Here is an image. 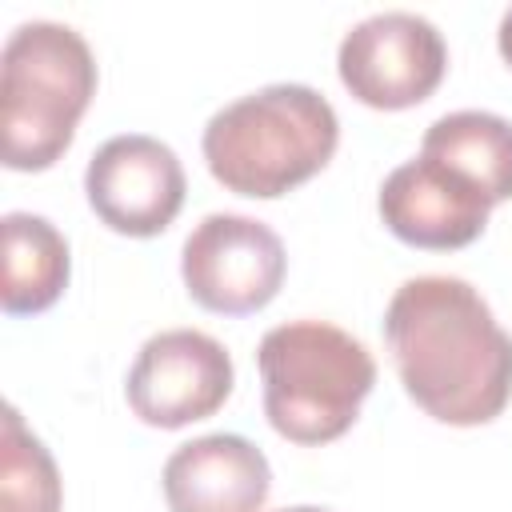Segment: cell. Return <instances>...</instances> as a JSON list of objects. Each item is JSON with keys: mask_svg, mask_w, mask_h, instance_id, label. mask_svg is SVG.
Masks as SVG:
<instances>
[{"mask_svg": "<svg viewBox=\"0 0 512 512\" xmlns=\"http://www.w3.org/2000/svg\"><path fill=\"white\" fill-rule=\"evenodd\" d=\"M384 344L408 400L440 424H492L512 400V336L460 276L404 280L384 308Z\"/></svg>", "mask_w": 512, "mask_h": 512, "instance_id": "obj_1", "label": "cell"}, {"mask_svg": "<svg viewBox=\"0 0 512 512\" xmlns=\"http://www.w3.org/2000/svg\"><path fill=\"white\" fill-rule=\"evenodd\" d=\"M340 116L308 84H264L204 124L200 152L216 184L248 200H276L328 168Z\"/></svg>", "mask_w": 512, "mask_h": 512, "instance_id": "obj_2", "label": "cell"}, {"mask_svg": "<svg viewBox=\"0 0 512 512\" xmlns=\"http://www.w3.org/2000/svg\"><path fill=\"white\" fill-rule=\"evenodd\" d=\"M96 96V56L60 20H24L0 52V160L12 172L52 168Z\"/></svg>", "mask_w": 512, "mask_h": 512, "instance_id": "obj_3", "label": "cell"}, {"mask_svg": "<svg viewBox=\"0 0 512 512\" xmlns=\"http://www.w3.org/2000/svg\"><path fill=\"white\" fill-rule=\"evenodd\" d=\"M256 368L268 424L304 448L340 440L376 384V360L328 320H288L260 336Z\"/></svg>", "mask_w": 512, "mask_h": 512, "instance_id": "obj_4", "label": "cell"}, {"mask_svg": "<svg viewBox=\"0 0 512 512\" xmlns=\"http://www.w3.org/2000/svg\"><path fill=\"white\" fill-rule=\"evenodd\" d=\"M336 72L360 104L400 112L424 104L440 88L448 72V44L428 16L384 8L344 32Z\"/></svg>", "mask_w": 512, "mask_h": 512, "instance_id": "obj_5", "label": "cell"}, {"mask_svg": "<svg viewBox=\"0 0 512 512\" xmlns=\"http://www.w3.org/2000/svg\"><path fill=\"white\" fill-rule=\"evenodd\" d=\"M284 272V240L264 220L240 212L204 216L180 248L188 296L216 316H252L268 308L284 284Z\"/></svg>", "mask_w": 512, "mask_h": 512, "instance_id": "obj_6", "label": "cell"}, {"mask_svg": "<svg viewBox=\"0 0 512 512\" xmlns=\"http://www.w3.org/2000/svg\"><path fill=\"white\" fill-rule=\"evenodd\" d=\"M232 384L236 368L216 336L200 328H164L140 344L124 380V400L148 428H184L220 412Z\"/></svg>", "mask_w": 512, "mask_h": 512, "instance_id": "obj_7", "label": "cell"}, {"mask_svg": "<svg viewBox=\"0 0 512 512\" xmlns=\"http://www.w3.org/2000/svg\"><path fill=\"white\" fill-rule=\"evenodd\" d=\"M184 192L188 176L180 156L148 132L108 136L84 168V196L96 220L136 240L160 236L180 216Z\"/></svg>", "mask_w": 512, "mask_h": 512, "instance_id": "obj_8", "label": "cell"}, {"mask_svg": "<svg viewBox=\"0 0 512 512\" xmlns=\"http://www.w3.org/2000/svg\"><path fill=\"white\" fill-rule=\"evenodd\" d=\"M376 208L396 240L424 252H456L488 228L496 204L468 176L420 152L384 176Z\"/></svg>", "mask_w": 512, "mask_h": 512, "instance_id": "obj_9", "label": "cell"}, {"mask_svg": "<svg viewBox=\"0 0 512 512\" xmlns=\"http://www.w3.org/2000/svg\"><path fill=\"white\" fill-rule=\"evenodd\" d=\"M160 488L168 512H260L272 492V468L248 436L208 432L172 448Z\"/></svg>", "mask_w": 512, "mask_h": 512, "instance_id": "obj_10", "label": "cell"}, {"mask_svg": "<svg viewBox=\"0 0 512 512\" xmlns=\"http://www.w3.org/2000/svg\"><path fill=\"white\" fill-rule=\"evenodd\" d=\"M4 240V284L0 308L8 316H36L52 308L72 276V256L64 232L36 212H4L0 220Z\"/></svg>", "mask_w": 512, "mask_h": 512, "instance_id": "obj_11", "label": "cell"}, {"mask_svg": "<svg viewBox=\"0 0 512 512\" xmlns=\"http://www.w3.org/2000/svg\"><path fill=\"white\" fill-rule=\"evenodd\" d=\"M420 152L468 176L492 204L512 200V120L484 108L444 112L424 128Z\"/></svg>", "mask_w": 512, "mask_h": 512, "instance_id": "obj_12", "label": "cell"}, {"mask_svg": "<svg viewBox=\"0 0 512 512\" xmlns=\"http://www.w3.org/2000/svg\"><path fill=\"white\" fill-rule=\"evenodd\" d=\"M60 468L44 440L24 424L20 408H4L0 428V512H60Z\"/></svg>", "mask_w": 512, "mask_h": 512, "instance_id": "obj_13", "label": "cell"}, {"mask_svg": "<svg viewBox=\"0 0 512 512\" xmlns=\"http://www.w3.org/2000/svg\"><path fill=\"white\" fill-rule=\"evenodd\" d=\"M496 48H500V56H504V64L512 68V8L500 16V28H496Z\"/></svg>", "mask_w": 512, "mask_h": 512, "instance_id": "obj_14", "label": "cell"}, {"mask_svg": "<svg viewBox=\"0 0 512 512\" xmlns=\"http://www.w3.org/2000/svg\"><path fill=\"white\" fill-rule=\"evenodd\" d=\"M280 512H328V508H316V504H292V508H280Z\"/></svg>", "mask_w": 512, "mask_h": 512, "instance_id": "obj_15", "label": "cell"}]
</instances>
